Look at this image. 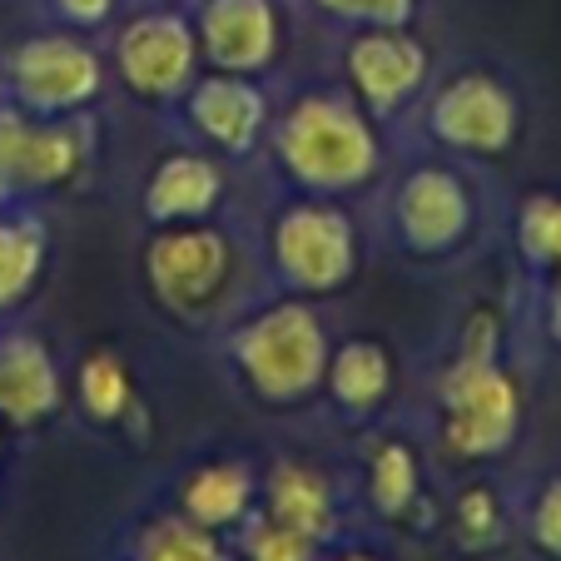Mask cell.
<instances>
[{
  "label": "cell",
  "instance_id": "obj_1",
  "mask_svg": "<svg viewBox=\"0 0 561 561\" xmlns=\"http://www.w3.org/2000/svg\"><path fill=\"white\" fill-rule=\"evenodd\" d=\"M239 363H244L249 382L264 392L268 403H284V398L308 392L318 382V373H323V333H318V318L294 304L254 318V323L239 333Z\"/></svg>",
  "mask_w": 561,
  "mask_h": 561
},
{
  "label": "cell",
  "instance_id": "obj_2",
  "mask_svg": "<svg viewBox=\"0 0 561 561\" xmlns=\"http://www.w3.org/2000/svg\"><path fill=\"white\" fill-rule=\"evenodd\" d=\"M284 159L308 184H353L373 164V139L363 119L339 100H304L284 119Z\"/></svg>",
  "mask_w": 561,
  "mask_h": 561
},
{
  "label": "cell",
  "instance_id": "obj_3",
  "mask_svg": "<svg viewBox=\"0 0 561 561\" xmlns=\"http://www.w3.org/2000/svg\"><path fill=\"white\" fill-rule=\"evenodd\" d=\"M447 403V447L462 457L497 453L517 427V392L492 368L488 348H467L462 363L443 378Z\"/></svg>",
  "mask_w": 561,
  "mask_h": 561
},
{
  "label": "cell",
  "instance_id": "obj_4",
  "mask_svg": "<svg viewBox=\"0 0 561 561\" xmlns=\"http://www.w3.org/2000/svg\"><path fill=\"white\" fill-rule=\"evenodd\" d=\"M100 55L70 35H35L11 55L15 105L31 115H65L100 95Z\"/></svg>",
  "mask_w": 561,
  "mask_h": 561
},
{
  "label": "cell",
  "instance_id": "obj_5",
  "mask_svg": "<svg viewBox=\"0 0 561 561\" xmlns=\"http://www.w3.org/2000/svg\"><path fill=\"white\" fill-rule=\"evenodd\" d=\"M145 274L170 308H199L229 274V244L214 229H170L145 254Z\"/></svg>",
  "mask_w": 561,
  "mask_h": 561
},
{
  "label": "cell",
  "instance_id": "obj_6",
  "mask_svg": "<svg viewBox=\"0 0 561 561\" xmlns=\"http://www.w3.org/2000/svg\"><path fill=\"white\" fill-rule=\"evenodd\" d=\"M80 170V139L65 125H41V115L11 105L0 110V180L11 190H50Z\"/></svg>",
  "mask_w": 561,
  "mask_h": 561
},
{
  "label": "cell",
  "instance_id": "obj_7",
  "mask_svg": "<svg viewBox=\"0 0 561 561\" xmlns=\"http://www.w3.org/2000/svg\"><path fill=\"white\" fill-rule=\"evenodd\" d=\"M194 70V35L180 15H139L119 35V75L139 95H180Z\"/></svg>",
  "mask_w": 561,
  "mask_h": 561
},
{
  "label": "cell",
  "instance_id": "obj_8",
  "mask_svg": "<svg viewBox=\"0 0 561 561\" xmlns=\"http://www.w3.org/2000/svg\"><path fill=\"white\" fill-rule=\"evenodd\" d=\"M278 264L298 288H339L353 268L348 219L333 209H288L278 219Z\"/></svg>",
  "mask_w": 561,
  "mask_h": 561
},
{
  "label": "cell",
  "instance_id": "obj_9",
  "mask_svg": "<svg viewBox=\"0 0 561 561\" xmlns=\"http://www.w3.org/2000/svg\"><path fill=\"white\" fill-rule=\"evenodd\" d=\"M60 408V368L35 333H0V417L35 427Z\"/></svg>",
  "mask_w": 561,
  "mask_h": 561
},
{
  "label": "cell",
  "instance_id": "obj_10",
  "mask_svg": "<svg viewBox=\"0 0 561 561\" xmlns=\"http://www.w3.org/2000/svg\"><path fill=\"white\" fill-rule=\"evenodd\" d=\"M199 35L214 65L254 70L274 55V11H268V0H209Z\"/></svg>",
  "mask_w": 561,
  "mask_h": 561
},
{
  "label": "cell",
  "instance_id": "obj_11",
  "mask_svg": "<svg viewBox=\"0 0 561 561\" xmlns=\"http://www.w3.org/2000/svg\"><path fill=\"white\" fill-rule=\"evenodd\" d=\"M437 129L457 145L472 149H497L512 135V105L492 80H457L443 100H437Z\"/></svg>",
  "mask_w": 561,
  "mask_h": 561
},
{
  "label": "cell",
  "instance_id": "obj_12",
  "mask_svg": "<svg viewBox=\"0 0 561 561\" xmlns=\"http://www.w3.org/2000/svg\"><path fill=\"white\" fill-rule=\"evenodd\" d=\"M219 190H224V180L209 159L174 154V159H164L154 170V180H149L145 209H149V219H159V224H184V219H199L204 209H214Z\"/></svg>",
  "mask_w": 561,
  "mask_h": 561
},
{
  "label": "cell",
  "instance_id": "obj_13",
  "mask_svg": "<svg viewBox=\"0 0 561 561\" xmlns=\"http://www.w3.org/2000/svg\"><path fill=\"white\" fill-rule=\"evenodd\" d=\"M190 115L214 145L249 149L264 125V95L244 80H204L190 100Z\"/></svg>",
  "mask_w": 561,
  "mask_h": 561
},
{
  "label": "cell",
  "instance_id": "obj_14",
  "mask_svg": "<svg viewBox=\"0 0 561 561\" xmlns=\"http://www.w3.org/2000/svg\"><path fill=\"white\" fill-rule=\"evenodd\" d=\"M348 70L373 105H392L423 80V50L403 35H368L353 45Z\"/></svg>",
  "mask_w": 561,
  "mask_h": 561
},
{
  "label": "cell",
  "instance_id": "obj_15",
  "mask_svg": "<svg viewBox=\"0 0 561 561\" xmlns=\"http://www.w3.org/2000/svg\"><path fill=\"white\" fill-rule=\"evenodd\" d=\"M467 204L447 174H417L403 190V229L417 249H443L462 233Z\"/></svg>",
  "mask_w": 561,
  "mask_h": 561
},
{
  "label": "cell",
  "instance_id": "obj_16",
  "mask_svg": "<svg viewBox=\"0 0 561 561\" xmlns=\"http://www.w3.org/2000/svg\"><path fill=\"white\" fill-rule=\"evenodd\" d=\"M249 497H254V482H249L244 467L214 462V467H199V472L184 482V517L209 527V531H219V527L244 517Z\"/></svg>",
  "mask_w": 561,
  "mask_h": 561
},
{
  "label": "cell",
  "instance_id": "obj_17",
  "mask_svg": "<svg viewBox=\"0 0 561 561\" xmlns=\"http://www.w3.org/2000/svg\"><path fill=\"white\" fill-rule=\"evenodd\" d=\"M268 517L318 541L333 527V507H329L323 477L308 472V467H294V462L274 467V477H268Z\"/></svg>",
  "mask_w": 561,
  "mask_h": 561
},
{
  "label": "cell",
  "instance_id": "obj_18",
  "mask_svg": "<svg viewBox=\"0 0 561 561\" xmlns=\"http://www.w3.org/2000/svg\"><path fill=\"white\" fill-rule=\"evenodd\" d=\"M45 268L41 219H0V308H15Z\"/></svg>",
  "mask_w": 561,
  "mask_h": 561
},
{
  "label": "cell",
  "instance_id": "obj_19",
  "mask_svg": "<svg viewBox=\"0 0 561 561\" xmlns=\"http://www.w3.org/2000/svg\"><path fill=\"white\" fill-rule=\"evenodd\" d=\"M135 561H229V551L214 541L209 527L190 517H164L139 537Z\"/></svg>",
  "mask_w": 561,
  "mask_h": 561
},
{
  "label": "cell",
  "instance_id": "obj_20",
  "mask_svg": "<svg viewBox=\"0 0 561 561\" xmlns=\"http://www.w3.org/2000/svg\"><path fill=\"white\" fill-rule=\"evenodd\" d=\"M80 403L95 423H119L129 408V373L115 353H90L80 368Z\"/></svg>",
  "mask_w": 561,
  "mask_h": 561
},
{
  "label": "cell",
  "instance_id": "obj_21",
  "mask_svg": "<svg viewBox=\"0 0 561 561\" xmlns=\"http://www.w3.org/2000/svg\"><path fill=\"white\" fill-rule=\"evenodd\" d=\"M333 388L348 408L378 403L382 388H388V358H382L378 343H348L333 363Z\"/></svg>",
  "mask_w": 561,
  "mask_h": 561
},
{
  "label": "cell",
  "instance_id": "obj_22",
  "mask_svg": "<svg viewBox=\"0 0 561 561\" xmlns=\"http://www.w3.org/2000/svg\"><path fill=\"white\" fill-rule=\"evenodd\" d=\"M244 551H249V561H313V537L268 517L259 527H249Z\"/></svg>",
  "mask_w": 561,
  "mask_h": 561
},
{
  "label": "cell",
  "instance_id": "obj_23",
  "mask_svg": "<svg viewBox=\"0 0 561 561\" xmlns=\"http://www.w3.org/2000/svg\"><path fill=\"white\" fill-rule=\"evenodd\" d=\"M373 497L382 512H398L413 497V457L403 447H382L378 462H373Z\"/></svg>",
  "mask_w": 561,
  "mask_h": 561
},
{
  "label": "cell",
  "instance_id": "obj_24",
  "mask_svg": "<svg viewBox=\"0 0 561 561\" xmlns=\"http://www.w3.org/2000/svg\"><path fill=\"white\" fill-rule=\"evenodd\" d=\"M522 233H527V254L537 259H557L561 264V199H537L522 219Z\"/></svg>",
  "mask_w": 561,
  "mask_h": 561
},
{
  "label": "cell",
  "instance_id": "obj_25",
  "mask_svg": "<svg viewBox=\"0 0 561 561\" xmlns=\"http://www.w3.org/2000/svg\"><path fill=\"white\" fill-rule=\"evenodd\" d=\"M531 531H537L541 551L561 561V482H551L547 492L537 497V512H531Z\"/></svg>",
  "mask_w": 561,
  "mask_h": 561
},
{
  "label": "cell",
  "instance_id": "obj_26",
  "mask_svg": "<svg viewBox=\"0 0 561 561\" xmlns=\"http://www.w3.org/2000/svg\"><path fill=\"white\" fill-rule=\"evenodd\" d=\"M323 5L339 15H368V21H382V25L408 15V0H323Z\"/></svg>",
  "mask_w": 561,
  "mask_h": 561
},
{
  "label": "cell",
  "instance_id": "obj_27",
  "mask_svg": "<svg viewBox=\"0 0 561 561\" xmlns=\"http://www.w3.org/2000/svg\"><path fill=\"white\" fill-rule=\"evenodd\" d=\"M110 5H115V0H55V11L70 25H100L110 15Z\"/></svg>",
  "mask_w": 561,
  "mask_h": 561
},
{
  "label": "cell",
  "instance_id": "obj_28",
  "mask_svg": "<svg viewBox=\"0 0 561 561\" xmlns=\"http://www.w3.org/2000/svg\"><path fill=\"white\" fill-rule=\"evenodd\" d=\"M462 522H467V531H492V522H497V507H492V497L488 492H467L462 497Z\"/></svg>",
  "mask_w": 561,
  "mask_h": 561
},
{
  "label": "cell",
  "instance_id": "obj_29",
  "mask_svg": "<svg viewBox=\"0 0 561 561\" xmlns=\"http://www.w3.org/2000/svg\"><path fill=\"white\" fill-rule=\"evenodd\" d=\"M343 561H378V557H363V551H353V557H343Z\"/></svg>",
  "mask_w": 561,
  "mask_h": 561
},
{
  "label": "cell",
  "instance_id": "obj_30",
  "mask_svg": "<svg viewBox=\"0 0 561 561\" xmlns=\"http://www.w3.org/2000/svg\"><path fill=\"white\" fill-rule=\"evenodd\" d=\"M557 333H561V298H557Z\"/></svg>",
  "mask_w": 561,
  "mask_h": 561
},
{
  "label": "cell",
  "instance_id": "obj_31",
  "mask_svg": "<svg viewBox=\"0 0 561 561\" xmlns=\"http://www.w3.org/2000/svg\"><path fill=\"white\" fill-rule=\"evenodd\" d=\"M5 190H11V184H5V180H0V194H5Z\"/></svg>",
  "mask_w": 561,
  "mask_h": 561
}]
</instances>
